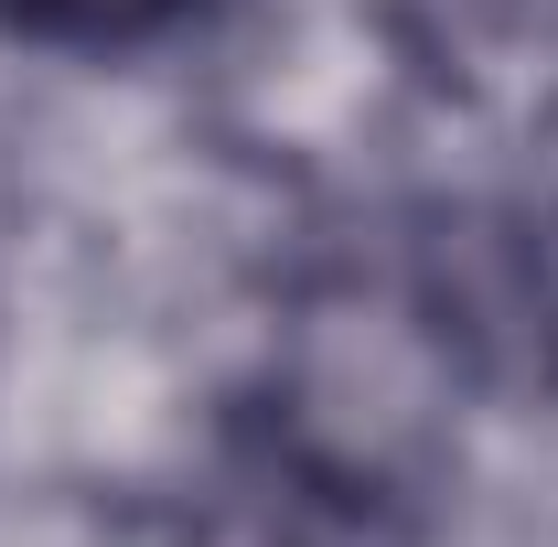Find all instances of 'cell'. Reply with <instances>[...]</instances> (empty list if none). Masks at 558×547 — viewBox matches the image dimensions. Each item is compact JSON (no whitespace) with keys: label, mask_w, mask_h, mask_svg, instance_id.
<instances>
[{"label":"cell","mask_w":558,"mask_h":547,"mask_svg":"<svg viewBox=\"0 0 558 547\" xmlns=\"http://www.w3.org/2000/svg\"><path fill=\"white\" fill-rule=\"evenodd\" d=\"M418 108L484 139H558V0H376Z\"/></svg>","instance_id":"obj_1"},{"label":"cell","mask_w":558,"mask_h":547,"mask_svg":"<svg viewBox=\"0 0 558 547\" xmlns=\"http://www.w3.org/2000/svg\"><path fill=\"white\" fill-rule=\"evenodd\" d=\"M215 0H0V44L65 54V65H140L205 33Z\"/></svg>","instance_id":"obj_2"},{"label":"cell","mask_w":558,"mask_h":547,"mask_svg":"<svg viewBox=\"0 0 558 547\" xmlns=\"http://www.w3.org/2000/svg\"><path fill=\"white\" fill-rule=\"evenodd\" d=\"M505 301H515V343L558 387V183L505 215Z\"/></svg>","instance_id":"obj_3"}]
</instances>
